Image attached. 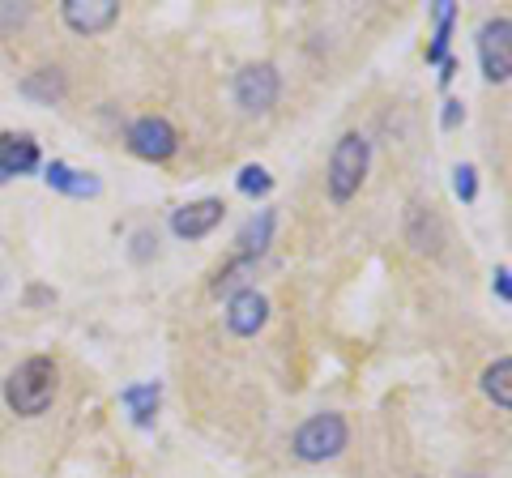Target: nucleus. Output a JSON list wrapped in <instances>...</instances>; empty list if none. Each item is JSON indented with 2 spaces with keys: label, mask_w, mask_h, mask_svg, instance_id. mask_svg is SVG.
Here are the masks:
<instances>
[{
  "label": "nucleus",
  "mask_w": 512,
  "mask_h": 478,
  "mask_svg": "<svg viewBox=\"0 0 512 478\" xmlns=\"http://www.w3.org/2000/svg\"><path fill=\"white\" fill-rule=\"evenodd\" d=\"M60 389V368L47 355H30L5 380V402L13 414L22 419H39V414L52 406V397Z\"/></svg>",
  "instance_id": "nucleus-1"
},
{
  "label": "nucleus",
  "mask_w": 512,
  "mask_h": 478,
  "mask_svg": "<svg viewBox=\"0 0 512 478\" xmlns=\"http://www.w3.org/2000/svg\"><path fill=\"white\" fill-rule=\"evenodd\" d=\"M367 163H372V141L363 133H342L338 146L329 154V197L333 201H350L367 180Z\"/></svg>",
  "instance_id": "nucleus-2"
},
{
  "label": "nucleus",
  "mask_w": 512,
  "mask_h": 478,
  "mask_svg": "<svg viewBox=\"0 0 512 478\" xmlns=\"http://www.w3.org/2000/svg\"><path fill=\"white\" fill-rule=\"evenodd\" d=\"M346 440H350V427L342 414H312L308 423H299V432L291 440V453L299 461H308V466H320V461H333L342 449H346Z\"/></svg>",
  "instance_id": "nucleus-3"
},
{
  "label": "nucleus",
  "mask_w": 512,
  "mask_h": 478,
  "mask_svg": "<svg viewBox=\"0 0 512 478\" xmlns=\"http://www.w3.org/2000/svg\"><path fill=\"white\" fill-rule=\"evenodd\" d=\"M278 94H282V73H278V65H269V60L244 65L235 73V103L252 111V116H265V111L278 103Z\"/></svg>",
  "instance_id": "nucleus-4"
},
{
  "label": "nucleus",
  "mask_w": 512,
  "mask_h": 478,
  "mask_svg": "<svg viewBox=\"0 0 512 478\" xmlns=\"http://www.w3.org/2000/svg\"><path fill=\"white\" fill-rule=\"evenodd\" d=\"M478 60H483L487 82L504 86L512 73V22L508 18H487L478 30Z\"/></svg>",
  "instance_id": "nucleus-5"
},
{
  "label": "nucleus",
  "mask_w": 512,
  "mask_h": 478,
  "mask_svg": "<svg viewBox=\"0 0 512 478\" xmlns=\"http://www.w3.org/2000/svg\"><path fill=\"white\" fill-rule=\"evenodd\" d=\"M128 150H133L137 158H146V163H167V158L180 150V137H175L171 120L163 116H141L128 124Z\"/></svg>",
  "instance_id": "nucleus-6"
},
{
  "label": "nucleus",
  "mask_w": 512,
  "mask_h": 478,
  "mask_svg": "<svg viewBox=\"0 0 512 478\" xmlns=\"http://www.w3.org/2000/svg\"><path fill=\"white\" fill-rule=\"evenodd\" d=\"M269 321V299L256 291V286H244V291L231 295L227 304V329L235 338H252V333H261Z\"/></svg>",
  "instance_id": "nucleus-7"
},
{
  "label": "nucleus",
  "mask_w": 512,
  "mask_h": 478,
  "mask_svg": "<svg viewBox=\"0 0 512 478\" xmlns=\"http://www.w3.org/2000/svg\"><path fill=\"white\" fill-rule=\"evenodd\" d=\"M222 214H227V205H222L218 197H201V201H188L180 205V210L171 214V231L180 235V239H201V235H210Z\"/></svg>",
  "instance_id": "nucleus-8"
},
{
  "label": "nucleus",
  "mask_w": 512,
  "mask_h": 478,
  "mask_svg": "<svg viewBox=\"0 0 512 478\" xmlns=\"http://www.w3.org/2000/svg\"><path fill=\"white\" fill-rule=\"evenodd\" d=\"M64 26L77 30V35H99L111 22L120 18L116 0H64Z\"/></svg>",
  "instance_id": "nucleus-9"
},
{
  "label": "nucleus",
  "mask_w": 512,
  "mask_h": 478,
  "mask_svg": "<svg viewBox=\"0 0 512 478\" xmlns=\"http://www.w3.org/2000/svg\"><path fill=\"white\" fill-rule=\"evenodd\" d=\"M406 235H410V244L419 248V252H427V257H440V248H444V222L436 214V205H410Z\"/></svg>",
  "instance_id": "nucleus-10"
},
{
  "label": "nucleus",
  "mask_w": 512,
  "mask_h": 478,
  "mask_svg": "<svg viewBox=\"0 0 512 478\" xmlns=\"http://www.w3.org/2000/svg\"><path fill=\"white\" fill-rule=\"evenodd\" d=\"M35 167H39V146L26 133L0 137V180H13V175H26Z\"/></svg>",
  "instance_id": "nucleus-11"
},
{
  "label": "nucleus",
  "mask_w": 512,
  "mask_h": 478,
  "mask_svg": "<svg viewBox=\"0 0 512 478\" xmlns=\"http://www.w3.org/2000/svg\"><path fill=\"white\" fill-rule=\"evenodd\" d=\"M47 188H56V193L64 197H99L103 193V184L94 180L90 171H73L69 163H47Z\"/></svg>",
  "instance_id": "nucleus-12"
},
{
  "label": "nucleus",
  "mask_w": 512,
  "mask_h": 478,
  "mask_svg": "<svg viewBox=\"0 0 512 478\" xmlns=\"http://www.w3.org/2000/svg\"><path fill=\"white\" fill-rule=\"evenodd\" d=\"M120 402L128 410V419H133L137 427H150L158 419V402H163V385L158 380H146V385H128L120 393Z\"/></svg>",
  "instance_id": "nucleus-13"
},
{
  "label": "nucleus",
  "mask_w": 512,
  "mask_h": 478,
  "mask_svg": "<svg viewBox=\"0 0 512 478\" xmlns=\"http://www.w3.org/2000/svg\"><path fill=\"white\" fill-rule=\"evenodd\" d=\"M22 94L26 99H35L43 107H52L64 99V73L60 69H39V73H30L26 82H22Z\"/></svg>",
  "instance_id": "nucleus-14"
},
{
  "label": "nucleus",
  "mask_w": 512,
  "mask_h": 478,
  "mask_svg": "<svg viewBox=\"0 0 512 478\" xmlns=\"http://www.w3.org/2000/svg\"><path fill=\"white\" fill-rule=\"evenodd\" d=\"M508 380H512V359H508V355H500V359H495L491 368L483 372V393H487L500 410H508V406H512V385H508Z\"/></svg>",
  "instance_id": "nucleus-15"
},
{
  "label": "nucleus",
  "mask_w": 512,
  "mask_h": 478,
  "mask_svg": "<svg viewBox=\"0 0 512 478\" xmlns=\"http://www.w3.org/2000/svg\"><path fill=\"white\" fill-rule=\"evenodd\" d=\"M453 5H448V0H440L436 5V43L427 47V60L431 65H444V52H448V35H453Z\"/></svg>",
  "instance_id": "nucleus-16"
},
{
  "label": "nucleus",
  "mask_w": 512,
  "mask_h": 478,
  "mask_svg": "<svg viewBox=\"0 0 512 478\" xmlns=\"http://www.w3.org/2000/svg\"><path fill=\"white\" fill-rule=\"evenodd\" d=\"M239 193H244V197H265L269 193V188H274V175H269L265 167H244V171H239Z\"/></svg>",
  "instance_id": "nucleus-17"
},
{
  "label": "nucleus",
  "mask_w": 512,
  "mask_h": 478,
  "mask_svg": "<svg viewBox=\"0 0 512 478\" xmlns=\"http://www.w3.org/2000/svg\"><path fill=\"white\" fill-rule=\"evenodd\" d=\"M453 193L466 201V205L478 197V171H474L470 163H457V167H453Z\"/></svg>",
  "instance_id": "nucleus-18"
},
{
  "label": "nucleus",
  "mask_w": 512,
  "mask_h": 478,
  "mask_svg": "<svg viewBox=\"0 0 512 478\" xmlns=\"http://www.w3.org/2000/svg\"><path fill=\"white\" fill-rule=\"evenodd\" d=\"M154 252H158V235L154 231H137L133 235V257L146 261V257H154Z\"/></svg>",
  "instance_id": "nucleus-19"
},
{
  "label": "nucleus",
  "mask_w": 512,
  "mask_h": 478,
  "mask_svg": "<svg viewBox=\"0 0 512 478\" xmlns=\"http://www.w3.org/2000/svg\"><path fill=\"white\" fill-rule=\"evenodd\" d=\"M461 120H466V107H461L457 99H448V103H444V129H457Z\"/></svg>",
  "instance_id": "nucleus-20"
},
{
  "label": "nucleus",
  "mask_w": 512,
  "mask_h": 478,
  "mask_svg": "<svg viewBox=\"0 0 512 478\" xmlns=\"http://www.w3.org/2000/svg\"><path fill=\"white\" fill-rule=\"evenodd\" d=\"M495 295H500L504 299V304H508V299H512V286H508V265H500V269H495Z\"/></svg>",
  "instance_id": "nucleus-21"
},
{
  "label": "nucleus",
  "mask_w": 512,
  "mask_h": 478,
  "mask_svg": "<svg viewBox=\"0 0 512 478\" xmlns=\"http://www.w3.org/2000/svg\"><path fill=\"white\" fill-rule=\"evenodd\" d=\"M474 478H483V474H474Z\"/></svg>",
  "instance_id": "nucleus-22"
}]
</instances>
